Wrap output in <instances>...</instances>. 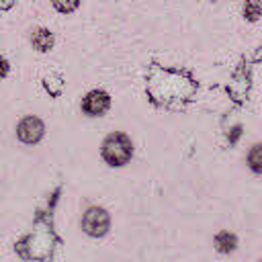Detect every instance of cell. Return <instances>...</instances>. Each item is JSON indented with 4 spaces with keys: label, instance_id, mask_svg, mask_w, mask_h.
<instances>
[{
    "label": "cell",
    "instance_id": "obj_9",
    "mask_svg": "<svg viewBox=\"0 0 262 262\" xmlns=\"http://www.w3.org/2000/svg\"><path fill=\"white\" fill-rule=\"evenodd\" d=\"M51 4H53V8H55L57 12L70 14V12H74V10L78 8L80 0H51Z\"/></svg>",
    "mask_w": 262,
    "mask_h": 262
},
{
    "label": "cell",
    "instance_id": "obj_2",
    "mask_svg": "<svg viewBox=\"0 0 262 262\" xmlns=\"http://www.w3.org/2000/svg\"><path fill=\"white\" fill-rule=\"evenodd\" d=\"M108 227H111V215L102 207H90L82 215V229L90 237H102V235H106Z\"/></svg>",
    "mask_w": 262,
    "mask_h": 262
},
{
    "label": "cell",
    "instance_id": "obj_3",
    "mask_svg": "<svg viewBox=\"0 0 262 262\" xmlns=\"http://www.w3.org/2000/svg\"><path fill=\"white\" fill-rule=\"evenodd\" d=\"M43 133H45L43 121H41L39 117H33V115L20 119L18 125H16V137H18L23 143H29V145H31V143H37V141L43 137Z\"/></svg>",
    "mask_w": 262,
    "mask_h": 262
},
{
    "label": "cell",
    "instance_id": "obj_7",
    "mask_svg": "<svg viewBox=\"0 0 262 262\" xmlns=\"http://www.w3.org/2000/svg\"><path fill=\"white\" fill-rule=\"evenodd\" d=\"M246 162L254 174H262V143H254L246 156Z\"/></svg>",
    "mask_w": 262,
    "mask_h": 262
},
{
    "label": "cell",
    "instance_id": "obj_5",
    "mask_svg": "<svg viewBox=\"0 0 262 262\" xmlns=\"http://www.w3.org/2000/svg\"><path fill=\"white\" fill-rule=\"evenodd\" d=\"M31 43L37 51H49L53 47V35L47 29H35L31 35Z\"/></svg>",
    "mask_w": 262,
    "mask_h": 262
},
{
    "label": "cell",
    "instance_id": "obj_4",
    "mask_svg": "<svg viewBox=\"0 0 262 262\" xmlns=\"http://www.w3.org/2000/svg\"><path fill=\"white\" fill-rule=\"evenodd\" d=\"M111 106V96L104 90H90L82 98V113L88 117H102Z\"/></svg>",
    "mask_w": 262,
    "mask_h": 262
},
{
    "label": "cell",
    "instance_id": "obj_1",
    "mask_svg": "<svg viewBox=\"0 0 262 262\" xmlns=\"http://www.w3.org/2000/svg\"><path fill=\"white\" fill-rule=\"evenodd\" d=\"M100 156L111 168H121V166L129 164L131 158H133L131 137L121 133V131H115V133L106 135L104 141H102V147H100Z\"/></svg>",
    "mask_w": 262,
    "mask_h": 262
},
{
    "label": "cell",
    "instance_id": "obj_6",
    "mask_svg": "<svg viewBox=\"0 0 262 262\" xmlns=\"http://www.w3.org/2000/svg\"><path fill=\"white\" fill-rule=\"evenodd\" d=\"M215 246H217V250H219L221 254H229V252L235 250L237 237H235L233 233H229V231H219V233L215 235Z\"/></svg>",
    "mask_w": 262,
    "mask_h": 262
},
{
    "label": "cell",
    "instance_id": "obj_8",
    "mask_svg": "<svg viewBox=\"0 0 262 262\" xmlns=\"http://www.w3.org/2000/svg\"><path fill=\"white\" fill-rule=\"evenodd\" d=\"M262 16V0H246L244 2V18L256 23Z\"/></svg>",
    "mask_w": 262,
    "mask_h": 262
}]
</instances>
